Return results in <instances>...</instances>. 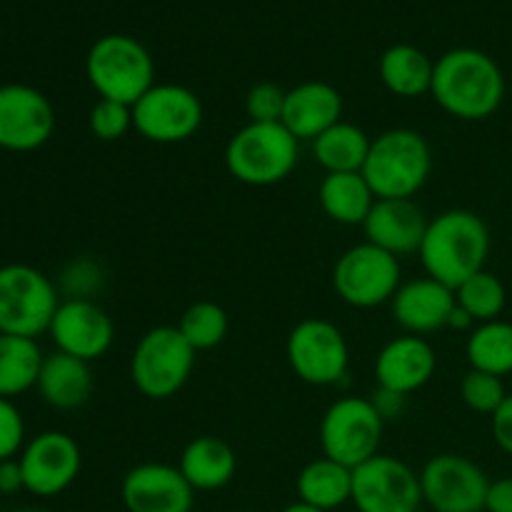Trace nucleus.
I'll use <instances>...</instances> for the list:
<instances>
[{"label":"nucleus","instance_id":"f257e3e1","mask_svg":"<svg viewBox=\"0 0 512 512\" xmlns=\"http://www.w3.org/2000/svg\"><path fill=\"white\" fill-rule=\"evenodd\" d=\"M430 95L453 118L485 120L503 105V70L478 48L448 50L435 60Z\"/></svg>","mask_w":512,"mask_h":512},{"label":"nucleus","instance_id":"f03ea898","mask_svg":"<svg viewBox=\"0 0 512 512\" xmlns=\"http://www.w3.org/2000/svg\"><path fill=\"white\" fill-rule=\"evenodd\" d=\"M418 255L428 278L455 290L485 270L490 255L488 223L473 210H445L428 223Z\"/></svg>","mask_w":512,"mask_h":512},{"label":"nucleus","instance_id":"7ed1b4c3","mask_svg":"<svg viewBox=\"0 0 512 512\" xmlns=\"http://www.w3.org/2000/svg\"><path fill=\"white\" fill-rule=\"evenodd\" d=\"M433 170V153L418 130L393 128L370 143L363 175L375 198L413 200L428 183Z\"/></svg>","mask_w":512,"mask_h":512},{"label":"nucleus","instance_id":"20e7f679","mask_svg":"<svg viewBox=\"0 0 512 512\" xmlns=\"http://www.w3.org/2000/svg\"><path fill=\"white\" fill-rule=\"evenodd\" d=\"M85 75L100 98L135 105L155 85V63L140 40L110 33L90 45Z\"/></svg>","mask_w":512,"mask_h":512},{"label":"nucleus","instance_id":"39448f33","mask_svg":"<svg viewBox=\"0 0 512 512\" xmlns=\"http://www.w3.org/2000/svg\"><path fill=\"white\" fill-rule=\"evenodd\" d=\"M298 143L283 123H248L225 145V168L238 183L268 188L293 173Z\"/></svg>","mask_w":512,"mask_h":512},{"label":"nucleus","instance_id":"423d86ee","mask_svg":"<svg viewBox=\"0 0 512 512\" xmlns=\"http://www.w3.org/2000/svg\"><path fill=\"white\" fill-rule=\"evenodd\" d=\"M195 350L178 325L150 328L130 355V380L140 395L168 400L185 388L195 368Z\"/></svg>","mask_w":512,"mask_h":512},{"label":"nucleus","instance_id":"0eeeda50","mask_svg":"<svg viewBox=\"0 0 512 512\" xmlns=\"http://www.w3.org/2000/svg\"><path fill=\"white\" fill-rule=\"evenodd\" d=\"M58 288L43 270L25 263L0 268V333L38 338L48 333L58 310Z\"/></svg>","mask_w":512,"mask_h":512},{"label":"nucleus","instance_id":"6e6552de","mask_svg":"<svg viewBox=\"0 0 512 512\" xmlns=\"http://www.w3.org/2000/svg\"><path fill=\"white\" fill-rule=\"evenodd\" d=\"M383 430L385 420L370 398L345 395L335 400L320 420V448L325 458L355 470L378 455Z\"/></svg>","mask_w":512,"mask_h":512},{"label":"nucleus","instance_id":"1a4fd4ad","mask_svg":"<svg viewBox=\"0 0 512 512\" xmlns=\"http://www.w3.org/2000/svg\"><path fill=\"white\" fill-rule=\"evenodd\" d=\"M403 285L400 258L385 253L373 243H360L345 250L333 268V288L350 308H378L390 303Z\"/></svg>","mask_w":512,"mask_h":512},{"label":"nucleus","instance_id":"9d476101","mask_svg":"<svg viewBox=\"0 0 512 512\" xmlns=\"http://www.w3.org/2000/svg\"><path fill=\"white\" fill-rule=\"evenodd\" d=\"M285 355L303 383L318 385H338L348 378L350 348L343 330L325 318H305L290 330Z\"/></svg>","mask_w":512,"mask_h":512},{"label":"nucleus","instance_id":"9b49d317","mask_svg":"<svg viewBox=\"0 0 512 512\" xmlns=\"http://www.w3.org/2000/svg\"><path fill=\"white\" fill-rule=\"evenodd\" d=\"M203 125V103L198 93L178 83H155L133 105V130L160 145L183 143Z\"/></svg>","mask_w":512,"mask_h":512},{"label":"nucleus","instance_id":"f8f14e48","mask_svg":"<svg viewBox=\"0 0 512 512\" xmlns=\"http://www.w3.org/2000/svg\"><path fill=\"white\" fill-rule=\"evenodd\" d=\"M355 512H420V475L393 455H375L353 470Z\"/></svg>","mask_w":512,"mask_h":512},{"label":"nucleus","instance_id":"ddd939ff","mask_svg":"<svg viewBox=\"0 0 512 512\" xmlns=\"http://www.w3.org/2000/svg\"><path fill=\"white\" fill-rule=\"evenodd\" d=\"M423 503L435 512H483L490 480L478 463L458 453H440L420 470Z\"/></svg>","mask_w":512,"mask_h":512},{"label":"nucleus","instance_id":"4468645a","mask_svg":"<svg viewBox=\"0 0 512 512\" xmlns=\"http://www.w3.org/2000/svg\"><path fill=\"white\" fill-rule=\"evenodd\" d=\"M25 490L35 498H55L78 480L83 455L78 443L63 430H45L20 450Z\"/></svg>","mask_w":512,"mask_h":512},{"label":"nucleus","instance_id":"2eb2a0df","mask_svg":"<svg viewBox=\"0 0 512 512\" xmlns=\"http://www.w3.org/2000/svg\"><path fill=\"white\" fill-rule=\"evenodd\" d=\"M55 110L48 95L25 83L0 85V148L30 153L53 138Z\"/></svg>","mask_w":512,"mask_h":512},{"label":"nucleus","instance_id":"dca6fc26","mask_svg":"<svg viewBox=\"0 0 512 512\" xmlns=\"http://www.w3.org/2000/svg\"><path fill=\"white\" fill-rule=\"evenodd\" d=\"M50 338L65 355L93 363L103 358L115 340V323L103 305L90 298H65L50 323Z\"/></svg>","mask_w":512,"mask_h":512},{"label":"nucleus","instance_id":"f3484780","mask_svg":"<svg viewBox=\"0 0 512 512\" xmlns=\"http://www.w3.org/2000/svg\"><path fill=\"white\" fill-rule=\"evenodd\" d=\"M120 498L128 512H190L195 490L178 465L140 463L125 473Z\"/></svg>","mask_w":512,"mask_h":512},{"label":"nucleus","instance_id":"a211bd4d","mask_svg":"<svg viewBox=\"0 0 512 512\" xmlns=\"http://www.w3.org/2000/svg\"><path fill=\"white\" fill-rule=\"evenodd\" d=\"M438 370V355L433 345L420 335H400L388 340L375 358L378 388L393 390L408 398L433 380Z\"/></svg>","mask_w":512,"mask_h":512},{"label":"nucleus","instance_id":"6ab92c4d","mask_svg":"<svg viewBox=\"0 0 512 512\" xmlns=\"http://www.w3.org/2000/svg\"><path fill=\"white\" fill-rule=\"evenodd\" d=\"M428 223L430 220L415 200L378 198L365 218L363 230L368 243L400 258V255L418 253Z\"/></svg>","mask_w":512,"mask_h":512},{"label":"nucleus","instance_id":"aec40b11","mask_svg":"<svg viewBox=\"0 0 512 512\" xmlns=\"http://www.w3.org/2000/svg\"><path fill=\"white\" fill-rule=\"evenodd\" d=\"M393 318L408 335H428L448 328L455 310V290L433 278H413L390 300Z\"/></svg>","mask_w":512,"mask_h":512},{"label":"nucleus","instance_id":"412c9836","mask_svg":"<svg viewBox=\"0 0 512 512\" xmlns=\"http://www.w3.org/2000/svg\"><path fill=\"white\" fill-rule=\"evenodd\" d=\"M340 115H343V98H340L338 88L323 83V80H308L285 93L280 123L298 140L313 143L320 133L343 120Z\"/></svg>","mask_w":512,"mask_h":512},{"label":"nucleus","instance_id":"4be33fe9","mask_svg":"<svg viewBox=\"0 0 512 512\" xmlns=\"http://www.w3.org/2000/svg\"><path fill=\"white\" fill-rule=\"evenodd\" d=\"M35 390L55 410L83 408L93 393V370L85 360L55 350L45 355Z\"/></svg>","mask_w":512,"mask_h":512},{"label":"nucleus","instance_id":"5701e85b","mask_svg":"<svg viewBox=\"0 0 512 512\" xmlns=\"http://www.w3.org/2000/svg\"><path fill=\"white\" fill-rule=\"evenodd\" d=\"M178 468L195 493H213L223 490L235 478L238 458L223 438L200 435L185 445Z\"/></svg>","mask_w":512,"mask_h":512},{"label":"nucleus","instance_id":"b1692460","mask_svg":"<svg viewBox=\"0 0 512 512\" xmlns=\"http://www.w3.org/2000/svg\"><path fill=\"white\" fill-rule=\"evenodd\" d=\"M295 490L300 503L333 512L345 503H353V468L335 463L325 455L315 458L298 473Z\"/></svg>","mask_w":512,"mask_h":512},{"label":"nucleus","instance_id":"393cba45","mask_svg":"<svg viewBox=\"0 0 512 512\" xmlns=\"http://www.w3.org/2000/svg\"><path fill=\"white\" fill-rule=\"evenodd\" d=\"M375 200L378 198L363 173H325L320 180V208L340 225H363Z\"/></svg>","mask_w":512,"mask_h":512},{"label":"nucleus","instance_id":"a878e982","mask_svg":"<svg viewBox=\"0 0 512 512\" xmlns=\"http://www.w3.org/2000/svg\"><path fill=\"white\" fill-rule=\"evenodd\" d=\"M380 80L385 88L398 98H418V95L430 93L433 88L435 60L428 58L420 48L408 43L390 45L378 63Z\"/></svg>","mask_w":512,"mask_h":512},{"label":"nucleus","instance_id":"bb28decb","mask_svg":"<svg viewBox=\"0 0 512 512\" xmlns=\"http://www.w3.org/2000/svg\"><path fill=\"white\" fill-rule=\"evenodd\" d=\"M370 143L373 138L363 128L340 120L313 140V155L325 173H363Z\"/></svg>","mask_w":512,"mask_h":512},{"label":"nucleus","instance_id":"cd10ccee","mask_svg":"<svg viewBox=\"0 0 512 512\" xmlns=\"http://www.w3.org/2000/svg\"><path fill=\"white\" fill-rule=\"evenodd\" d=\"M43 360L38 340L0 333V398L13 400L33 390Z\"/></svg>","mask_w":512,"mask_h":512},{"label":"nucleus","instance_id":"c85d7f7f","mask_svg":"<svg viewBox=\"0 0 512 512\" xmlns=\"http://www.w3.org/2000/svg\"><path fill=\"white\" fill-rule=\"evenodd\" d=\"M465 355L473 370H483V373L505 375L512 373V323L508 320H490V323H480L470 330L468 345H465Z\"/></svg>","mask_w":512,"mask_h":512},{"label":"nucleus","instance_id":"c756f323","mask_svg":"<svg viewBox=\"0 0 512 512\" xmlns=\"http://www.w3.org/2000/svg\"><path fill=\"white\" fill-rule=\"evenodd\" d=\"M455 303L475 320V325H480L503 315L508 293L498 275L490 270H480L455 288Z\"/></svg>","mask_w":512,"mask_h":512},{"label":"nucleus","instance_id":"7c9ffc66","mask_svg":"<svg viewBox=\"0 0 512 512\" xmlns=\"http://www.w3.org/2000/svg\"><path fill=\"white\" fill-rule=\"evenodd\" d=\"M178 330L193 345L195 353L213 350L228 335V313L213 300H198L180 315Z\"/></svg>","mask_w":512,"mask_h":512},{"label":"nucleus","instance_id":"2f4dec72","mask_svg":"<svg viewBox=\"0 0 512 512\" xmlns=\"http://www.w3.org/2000/svg\"><path fill=\"white\" fill-rule=\"evenodd\" d=\"M460 398L473 413L493 415L503 405V400L508 398V390H505L503 378H498V375L470 368L460 380Z\"/></svg>","mask_w":512,"mask_h":512},{"label":"nucleus","instance_id":"473e14b6","mask_svg":"<svg viewBox=\"0 0 512 512\" xmlns=\"http://www.w3.org/2000/svg\"><path fill=\"white\" fill-rule=\"evenodd\" d=\"M88 128L93 133V138L103 140V143H113V140L125 138L128 130H133V105L100 98L90 108Z\"/></svg>","mask_w":512,"mask_h":512},{"label":"nucleus","instance_id":"72a5a7b5","mask_svg":"<svg viewBox=\"0 0 512 512\" xmlns=\"http://www.w3.org/2000/svg\"><path fill=\"white\" fill-rule=\"evenodd\" d=\"M285 93L288 90L275 83L253 85L248 98H245V113H248L250 123H280L283 120Z\"/></svg>","mask_w":512,"mask_h":512},{"label":"nucleus","instance_id":"f704fd0d","mask_svg":"<svg viewBox=\"0 0 512 512\" xmlns=\"http://www.w3.org/2000/svg\"><path fill=\"white\" fill-rule=\"evenodd\" d=\"M25 448V420L18 405L0 398V463L15 458Z\"/></svg>","mask_w":512,"mask_h":512},{"label":"nucleus","instance_id":"c9c22d12","mask_svg":"<svg viewBox=\"0 0 512 512\" xmlns=\"http://www.w3.org/2000/svg\"><path fill=\"white\" fill-rule=\"evenodd\" d=\"M63 285L68 290V298L93 300V290L100 285V268L93 260H75L70 268H65Z\"/></svg>","mask_w":512,"mask_h":512},{"label":"nucleus","instance_id":"e433bc0d","mask_svg":"<svg viewBox=\"0 0 512 512\" xmlns=\"http://www.w3.org/2000/svg\"><path fill=\"white\" fill-rule=\"evenodd\" d=\"M490 428H493V440L503 453L512 455V393L503 400L498 410L490 415Z\"/></svg>","mask_w":512,"mask_h":512},{"label":"nucleus","instance_id":"4c0bfd02","mask_svg":"<svg viewBox=\"0 0 512 512\" xmlns=\"http://www.w3.org/2000/svg\"><path fill=\"white\" fill-rule=\"evenodd\" d=\"M405 400H408L405 395L393 393V390H385V388H378L373 395H370V403L375 405V410H378L380 418H383L385 423L403 415Z\"/></svg>","mask_w":512,"mask_h":512},{"label":"nucleus","instance_id":"58836bf2","mask_svg":"<svg viewBox=\"0 0 512 512\" xmlns=\"http://www.w3.org/2000/svg\"><path fill=\"white\" fill-rule=\"evenodd\" d=\"M485 512H512V478L490 480Z\"/></svg>","mask_w":512,"mask_h":512},{"label":"nucleus","instance_id":"ea45409f","mask_svg":"<svg viewBox=\"0 0 512 512\" xmlns=\"http://www.w3.org/2000/svg\"><path fill=\"white\" fill-rule=\"evenodd\" d=\"M20 490H25V480L18 458L3 460L0 463V495H15Z\"/></svg>","mask_w":512,"mask_h":512},{"label":"nucleus","instance_id":"a19ab883","mask_svg":"<svg viewBox=\"0 0 512 512\" xmlns=\"http://www.w3.org/2000/svg\"><path fill=\"white\" fill-rule=\"evenodd\" d=\"M448 328H455V330H473V328H475V320L470 318V315L465 313V310L460 308L458 303H455L453 315H450V320H448Z\"/></svg>","mask_w":512,"mask_h":512},{"label":"nucleus","instance_id":"79ce46f5","mask_svg":"<svg viewBox=\"0 0 512 512\" xmlns=\"http://www.w3.org/2000/svg\"><path fill=\"white\" fill-rule=\"evenodd\" d=\"M280 512H323V510H318V508H313V505H305V503H293V505H288V508H283Z\"/></svg>","mask_w":512,"mask_h":512},{"label":"nucleus","instance_id":"37998d69","mask_svg":"<svg viewBox=\"0 0 512 512\" xmlns=\"http://www.w3.org/2000/svg\"><path fill=\"white\" fill-rule=\"evenodd\" d=\"M5 512H40V510H33V508H15V510H5Z\"/></svg>","mask_w":512,"mask_h":512}]
</instances>
